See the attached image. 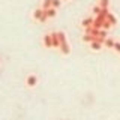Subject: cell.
Returning <instances> with one entry per match:
<instances>
[{
  "instance_id": "cell-17",
  "label": "cell",
  "mask_w": 120,
  "mask_h": 120,
  "mask_svg": "<svg viewBox=\"0 0 120 120\" xmlns=\"http://www.w3.org/2000/svg\"><path fill=\"white\" fill-rule=\"evenodd\" d=\"M47 20H48L47 14H44V15H42V18H41V20H39V22H45V21H47Z\"/></svg>"
},
{
  "instance_id": "cell-10",
  "label": "cell",
  "mask_w": 120,
  "mask_h": 120,
  "mask_svg": "<svg viewBox=\"0 0 120 120\" xmlns=\"http://www.w3.org/2000/svg\"><path fill=\"white\" fill-rule=\"evenodd\" d=\"M42 8L44 11H47V9H50V8H52V0H44L42 2Z\"/></svg>"
},
{
  "instance_id": "cell-4",
  "label": "cell",
  "mask_w": 120,
  "mask_h": 120,
  "mask_svg": "<svg viewBox=\"0 0 120 120\" xmlns=\"http://www.w3.org/2000/svg\"><path fill=\"white\" fill-rule=\"evenodd\" d=\"M102 47H104V44H102V42H99L98 39H95L93 42H90V48H92L93 51H99V50H102Z\"/></svg>"
},
{
  "instance_id": "cell-12",
  "label": "cell",
  "mask_w": 120,
  "mask_h": 120,
  "mask_svg": "<svg viewBox=\"0 0 120 120\" xmlns=\"http://www.w3.org/2000/svg\"><path fill=\"white\" fill-rule=\"evenodd\" d=\"M93 24V18H86V20L84 21H82V27H90V26H92Z\"/></svg>"
},
{
  "instance_id": "cell-3",
  "label": "cell",
  "mask_w": 120,
  "mask_h": 120,
  "mask_svg": "<svg viewBox=\"0 0 120 120\" xmlns=\"http://www.w3.org/2000/svg\"><path fill=\"white\" fill-rule=\"evenodd\" d=\"M51 41H52V48H60L59 32H52V33H51Z\"/></svg>"
},
{
  "instance_id": "cell-7",
  "label": "cell",
  "mask_w": 120,
  "mask_h": 120,
  "mask_svg": "<svg viewBox=\"0 0 120 120\" xmlns=\"http://www.w3.org/2000/svg\"><path fill=\"white\" fill-rule=\"evenodd\" d=\"M45 14H47V17H48V18H54V17H56V14H57V9H56V8H50V9L45 11Z\"/></svg>"
},
{
  "instance_id": "cell-9",
  "label": "cell",
  "mask_w": 120,
  "mask_h": 120,
  "mask_svg": "<svg viewBox=\"0 0 120 120\" xmlns=\"http://www.w3.org/2000/svg\"><path fill=\"white\" fill-rule=\"evenodd\" d=\"M107 21L110 22L111 26H116V24H117V18H116L112 14H108V15H107Z\"/></svg>"
},
{
  "instance_id": "cell-13",
  "label": "cell",
  "mask_w": 120,
  "mask_h": 120,
  "mask_svg": "<svg viewBox=\"0 0 120 120\" xmlns=\"http://www.w3.org/2000/svg\"><path fill=\"white\" fill-rule=\"evenodd\" d=\"M108 5H110V0H99L101 8H108Z\"/></svg>"
},
{
  "instance_id": "cell-14",
  "label": "cell",
  "mask_w": 120,
  "mask_h": 120,
  "mask_svg": "<svg viewBox=\"0 0 120 120\" xmlns=\"http://www.w3.org/2000/svg\"><path fill=\"white\" fill-rule=\"evenodd\" d=\"M60 5H62V0H52V8H60Z\"/></svg>"
},
{
  "instance_id": "cell-2",
  "label": "cell",
  "mask_w": 120,
  "mask_h": 120,
  "mask_svg": "<svg viewBox=\"0 0 120 120\" xmlns=\"http://www.w3.org/2000/svg\"><path fill=\"white\" fill-rule=\"evenodd\" d=\"M36 84H38V77L36 75H29V77L26 78V86H27V87L33 89Z\"/></svg>"
},
{
  "instance_id": "cell-6",
  "label": "cell",
  "mask_w": 120,
  "mask_h": 120,
  "mask_svg": "<svg viewBox=\"0 0 120 120\" xmlns=\"http://www.w3.org/2000/svg\"><path fill=\"white\" fill-rule=\"evenodd\" d=\"M44 14H45V11L42 9V8H39V9H36L35 12H33V18H35L36 21H39L41 18H42V15H44Z\"/></svg>"
},
{
  "instance_id": "cell-5",
  "label": "cell",
  "mask_w": 120,
  "mask_h": 120,
  "mask_svg": "<svg viewBox=\"0 0 120 120\" xmlns=\"http://www.w3.org/2000/svg\"><path fill=\"white\" fill-rule=\"evenodd\" d=\"M44 45L47 48H52V41H51V33H48V35L44 36Z\"/></svg>"
},
{
  "instance_id": "cell-15",
  "label": "cell",
  "mask_w": 120,
  "mask_h": 120,
  "mask_svg": "<svg viewBox=\"0 0 120 120\" xmlns=\"http://www.w3.org/2000/svg\"><path fill=\"white\" fill-rule=\"evenodd\" d=\"M112 50H116V51L120 54V42H117V41H116V42H114V48H112Z\"/></svg>"
},
{
  "instance_id": "cell-16",
  "label": "cell",
  "mask_w": 120,
  "mask_h": 120,
  "mask_svg": "<svg viewBox=\"0 0 120 120\" xmlns=\"http://www.w3.org/2000/svg\"><path fill=\"white\" fill-rule=\"evenodd\" d=\"M101 9H102V8H101V6H95V8H93V14H96V15H99V12H101Z\"/></svg>"
},
{
  "instance_id": "cell-11",
  "label": "cell",
  "mask_w": 120,
  "mask_h": 120,
  "mask_svg": "<svg viewBox=\"0 0 120 120\" xmlns=\"http://www.w3.org/2000/svg\"><path fill=\"white\" fill-rule=\"evenodd\" d=\"M96 39V36H93V35H87V33H86L84 36H82V41H84V42H93V41Z\"/></svg>"
},
{
  "instance_id": "cell-8",
  "label": "cell",
  "mask_w": 120,
  "mask_h": 120,
  "mask_svg": "<svg viewBox=\"0 0 120 120\" xmlns=\"http://www.w3.org/2000/svg\"><path fill=\"white\" fill-rule=\"evenodd\" d=\"M114 42H116L114 39H111V38H107V39L104 41V45H105L107 48H114Z\"/></svg>"
},
{
  "instance_id": "cell-1",
  "label": "cell",
  "mask_w": 120,
  "mask_h": 120,
  "mask_svg": "<svg viewBox=\"0 0 120 120\" xmlns=\"http://www.w3.org/2000/svg\"><path fill=\"white\" fill-rule=\"evenodd\" d=\"M59 39H60V51H62L65 56H68L71 52V47H69V44H68L66 35L63 32H59Z\"/></svg>"
}]
</instances>
